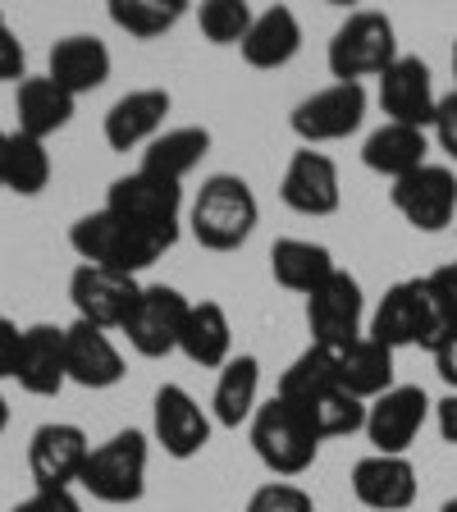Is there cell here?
<instances>
[{"label":"cell","instance_id":"34","mask_svg":"<svg viewBox=\"0 0 457 512\" xmlns=\"http://www.w3.org/2000/svg\"><path fill=\"white\" fill-rule=\"evenodd\" d=\"M366 407H371V403L352 398L348 389H334V394H325L320 403L298 407V412H307L311 430H316L320 444H325V439H343V435H357V430H366Z\"/></svg>","mask_w":457,"mask_h":512},{"label":"cell","instance_id":"17","mask_svg":"<svg viewBox=\"0 0 457 512\" xmlns=\"http://www.w3.org/2000/svg\"><path fill=\"white\" fill-rule=\"evenodd\" d=\"M279 197H284L288 211H298V215H334L343 202L339 165L325 151H311V147L293 151L284 183H279Z\"/></svg>","mask_w":457,"mask_h":512},{"label":"cell","instance_id":"31","mask_svg":"<svg viewBox=\"0 0 457 512\" xmlns=\"http://www.w3.org/2000/svg\"><path fill=\"white\" fill-rule=\"evenodd\" d=\"M256 389H261V362H256L252 352H243V357H234V362L220 371V384H215V421H220L224 430L243 426L247 416H256Z\"/></svg>","mask_w":457,"mask_h":512},{"label":"cell","instance_id":"33","mask_svg":"<svg viewBox=\"0 0 457 512\" xmlns=\"http://www.w3.org/2000/svg\"><path fill=\"white\" fill-rule=\"evenodd\" d=\"M188 14V0H110V23L138 42L165 37Z\"/></svg>","mask_w":457,"mask_h":512},{"label":"cell","instance_id":"36","mask_svg":"<svg viewBox=\"0 0 457 512\" xmlns=\"http://www.w3.org/2000/svg\"><path fill=\"white\" fill-rule=\"evenodd\" d=\"M247 512H316V503H311L307 490L288 485V480H275V485H261V490L252 494Z\"/></svg>","mask_w":457,"mask_h":512},{"label":"cell","instance_id":"10","mask_svg":"<svg viewBox=\"0 0 457 512\" xmlns=\"http://www.w3.org/2000/svg\"><path fill=\"white\" fill-rule=\"evenodd\" d=\"M366 119V87L362 83H330L311 92L307 101H298L293 110V133H298L307 147L320 142H343L352 138Z\"/></svg>","mask_w":457,"mask_h":512},{"label":"cell","instance_id":"12","mask_svg":"<svg viewBox=\"0 0 457 512\" xmlns=\"http://www.w3.org/2000/svg\"><path fill=\"white\" fill-rule=\"evenodd\" d=\"M87 453H92V444L74 421L37 426L28 439V471L37 480V490H74L87 467Z\"/></svg>","mask_w":457,"mask_h":512},{"label":"cell","instance_id":"5","mask_svg":"<svg viewBox=\"0 0 457 512\" xmlns=\"http://www.w3.org/2000/svg\"><path fill=\"white\" fill-rule=\"evenodd\" d=\"M147 458H151L147 435L142 430H119V435H110L106 444H96L87 453L78 485L96 503H115V508L119 503H138L147 494Z\"/></svg>","mask_w":457,"mask_h":512},{"label":"cell","instance_id":"44","mask_svg":"<svg viewBox=\"0 0 457 512\" xmlns=\"http://www.w3.org/2000/svg\"><path fill=\"white\" fill-rule=\"evenodd\" d=\"M5 426H10V403H5V394H0V435H5Z\"/></svg>","mask_w":457,"mask_h":512},{"label":"cell","instance_id":"20","mask_svg":"<svg viewBox=\"0 0 457 512\" xmlns=\"http://www.w3.org/2000/svg\"><path fill=\"white\" fill-rule=\"evenodd\" d=\"M46 78L55 87L74 96H87L96 87H106L110 78V51L101 37H87V32H74V37H60L51 46V60H46Z\"/></svg>","mask_w":457,"mask_h":512},{"label":"cell","instance_id":"26","mask_svg":"<svg viewBox=\"0 0 457 512\" xmlns=\"http://www.w3.org/2000/svg\"><path fill=\"white\" fill-rule=\"evenodd\" d=\"M334 270L339 266H334V256L325 243H311V238H279V243L270 247V275H275V284L288 288V293L311 298Z\"/></svg>","mask_w":457,"mask_h":512},{"label":"cell","instance_id":"1","mask_svg":"<svg viewBox=\"0 0 457 512\" xmlns=\"http://www.w3.org/2000/svg\"><path fill=\"white\" fill-rule=\"evenodd\" d=\"M256 220H261L256 192L238 174H211L202 183V192L192 197V211H188L192 238L206 252H238L252 238Z\"/></svg>","mask_w":457,"mask_h":512},{"label":"cell","instance_id":"19","mask_svg":"<svg viewBox=\"0 0 457 512\" xmlns=\"http://www.w3.org/2000/svg\"><path fill=\"white\" fill-rule=\"evenodd\" d=\"M170 92L165 87H138V92L119 96L115 106L106 110V142L110 151H133V147H151L165 128L170 115Z\"/></svg>","mask_w":457,"mask_h":512},{"label":"cell","instance_id":"45","mask_svg":"<svg viewBox=\"0 0 457 512\" xmlns=\"http://www.w3.org/2000/svg\"><path fill=\"white\" fill-rule=\"evenodd\" d=\"M5 147H10V133L0 128V165H5Z\"/></svg>","mask_w":457,"mask_h":512},{"label":"cell","instance_id":"48","mask_svg":"<svg viewBox=\"0 0 457 512\" xmlns=\"http://www.w3.org/2000/svg\"><path fill=\"white\" fill-rule=\"evenodd\" d=\"M0 19H5V14H0Z\"/></svg>","mask_w":457,"mask_h":512},{"label":"cell","instance_id":"16","mask_svg":"<svg viewBox=\"0 0 457 512\" xmlns=\"http://www.w3.org/2000/svg\"><path fill=\"white\" fill-rule=\"evenodd\" d=\"M151 430H156V444L170 453V458L188 462L197 458L206 444H211V416L197 407V398L179 384H160L156 403H151Z\"/></svg>","mask_w":457,"mask_h":512},{"label":"cell","instance_id":"39","mask_svg":"<svg viewBox=\"0 0 457 512\" xmlns=\"http://www.w3.org/2000/svg\"><path fill=\"white\" fill-rule=\"evenodd\" d=\"M23 69H28V51L10 32V23L0 19V83H23Z\"/></svg>","mask_w":457,"mask_h":512},{"label":"cell","instance_id":"28","mask_svg":"<svg viewBox=\"0 0 457 512\" xmlns=\"http://www.w3.org/2000/svg\"><path fill=\"white\" fill-rule=\"evenodd\" d=\"M211 151V133L197 124L188 128H165L156 142H151L147 151H142V174H151V179H165V183H179L188 179L197 165H202V156Z\"/></svg>","mask_w":457,"mask_h":512},{"label":"cell","instance_id":"6","mask_svg":"<svg viewBox=\"0 0 457 512\" xmlns=\"http://www.w3.org/2000/svg\"><path fill=\"white\" fill-rule=\"evenodd\" d=\"M252 448L275 476H302L320 453V435L311 430L307 412L284 398H270L252 416Z\"/></svg>","mask_w":457,"mask_h":512},{"label":"cell","instance_id":"8","mask_svg":"<svg viewBox=\"0 0 457 512\" xmlns=\"http://www.w3.org/2000/svg\"><path fill=\"white\" fill-rule=\"evenodd\" d=\"M307 325H311V343H316V348H330V352H343L357 339H366L362 284H357L348 270H334L307 298Z\"/></svg>","mask_w":457,"mask_h":512},{"label":"cell","instance_id":"4","mask_svg":"<svg viewBox=\"0 0 457 512\" xmlns=\"http://www.w3.org/2000/svg\"><path fill=\"white\" fill-rule=\"evenodd\" d=\"M106 211L119 215L124 224H133V229H142V234L156 238V243L170 252V247L179 243V224H183V188L133 170L110 183Z\"/></svg>","mask_w":457,"mask_h":512},{"label":"cell","instance_id":"37","mask_svg":"<svg viewBox=\"0 0 457 512\" xmlns=\"http://www.w3.org/2000/svg\"><path fill=\"white\" fill-rule=\"evenodd\" d=\"M426 293H430V302H435V311H439V320H457V261H448V266H439V270H430L426 275Z\"/></svg>","mask_w":457,"mask_h":512},{"label":"cell","instance_id":"11","mask_svg":"<svg viewBox=\"0 0 457 512\" xmlns=\"http://www.w3.org/2000/svg\"><path fill=\"white\" fill-rule=\"evenodd\" d=\"M142 298V284L128 275H115V270L101 266H78L69 275V302H74L78 320L96 325V330H124L133 307Z\"/></svg>","mask_w":457,"mask_h":512},{"label":"cell","instance_id":"46","mask_svg":"<svg viewBox=\"0 0 457 512\" xmlns=\"http://www.w3.org/2000/svg\"><path fill=\"white\" fill-rule=\"evenodd\" d=\"M439 512H457V499H448V503H444V508H439Z\"/></svg>","mask_w":457,"mask_h":512},{"label":"cell","instance_id":"7","mask_svg":"<svg viewBox=\"0 0 457 512\" xmlns=\"http://www.w3.org/2000/svg\"><path fill=\"white\" fill-rule=\"evenodd\" d=\"M439 330H444V320H439L435 302L426 293V279H403L371 311V330L366 334L375 343H384L389 352H398V348H416V343L430 348Z\"/></svg>","mask_w":457,"mask_h":512},{"label":"cell","instance_id":"29","mask_svg":"<svg viewBox=\"0 0 457 512\" xmlns=\"http://www.w3.org/2000/svg\"><path fill=\"white\" fill-rule=\"evenodd\" d=\"M339 384L348 389L352 398H362V403H375L380 394L394 389V352L375 343L371 334L357 339L352 348L339 352Z\"/></svg>","mask_w":457,"mask_h":512},{"label":"cell","instance_id":"25","mask_svg":"<svg viewBox=\"0 0 457 512\" xmlns=\"http://www.w3.org/2000/svg\"><path fill=\"white\" fill-rule=\"evenodd\" d=\"M179 352L192 366H202V371H215V366L224 371L234 362V325H229L220 302H192Z\"/></svg>","mask_w":457,"mask_h":512},{"label":"cell","instance_id":"24","mask_svg":"<svg viewBox=\"0 0 457 512\" xmlns=\"http://www.w3.org/2000/svg\"><path fill=\"white\" fill-rule=\"evenodd\" d=\"M430 151V138L421 133V128H407V124H389L384 119L380 128H375L371 138H366L362 147V165L375 174H384V179H407V174H416L421 165H430L426 160Z\"/></svg>","mask_w":457,"mask_h":512},{"label":"cell","instance_id":"42","mask_svg":"<svg viewBox=\"0 0 457 512\" xmlns=\"http://www.w3.org/2000/svg\"><path fill=\"white\" fill-rule=\"evenodd\" d=\"M435 142L457 160V87L448 96H439V110H435Z\"/></svg>","mask_w":457,"mask_h":512},{"label":"cell","instance_id":"2","mask_svg":"<svg viewBox=\"0 0 457 512\" xmlns=\"http://www.w3.org/2000/svg\"><path fill=\"white\" fill-rule=\"evenodd\" d=\"M69 247L78 252L83 266L115 270V275H128V279H138L142 270L156 266L160 256H165V247H160L156 238H147L142 229L124 224L119 215H110L106 206L92 211V215H83V220H74V229H69Z\"/></svg>","mask_w":457,"mask_h":512},{"label":"cell","instance_id":"38","mask_svg":"<svg viewBox=\"0 0 457 512\" xmlns=\"http://www.w3.org/2000/svg\"><path fill=\"white\" fill-rule=\"evenodd\" d=\"M430 357H435L439 380H444L448 389L457 394V320H448L444 330L435 334V343H430Z\"/></svg>","mask_w":457,"mask_h":512},{"label":"cell","instance_id":"22","mask_svg":"<svg viewBox=\"0 0 457 512\" xmlns=\"http://www.w3.org/2000/svg\"><path fill=\"white\" fill-rule=\"evenodd\" d=\"M19 389L32 398H55L69 384V366H64V330L60 325H28L23 330L19 352Z\"/></svg>","mask_w":457,"mask_h":512},{"label":"cell","instance_id":"27","mask_svg":"<svg viewBox=\"0 0 457 512\" xmlns=\"http://www.w3.org/2000/svg\"><path fill=\"white\" fill-rule=\"evenodd\" d=\"M74 96L64 92V87H55L51 78H23L19 92H14V115H19V133H28V138L46 142L51 133H60L69 119H74Z\"/></svg>","mask_w":457,"mask_h":512},{"label":"cell","instance_id":"18","mask_svg":"<svg viewBox=\"0 0 457 512\" xmlns=\"http://www.w3.org/2000/svg\"><path fill=\"white\" fill-rule=\"evenodd\" d=\"M64 366H69V384L78 389H115L124 380V357L115 339L87 320H74L64 330Z\"/></svg>","mask_w":457,"mask_h":512},{"label":"cell","instance_id":"47","mask_svg":"<svg viewBox=\"0 0 457 512\" xmlns=\"http://www.w3.org/2000/svg\"><path fill=\"white\" fill-rule=\"evenodd\" d=\"M453 78H457V42H453Z\"/></svg>","mask_w":457,"mask_h":512},{"label":"cell","instance_id":"41","mask_svg":"<svg viewBox=\"0 0 457 512\" xmlns=\"http://www.w3.org/2000/svg\"><path fill=\"white\" fill-rule=\"evenodd\" d=\"M19 352H23V330L10 316H0V380L19 375Z\"/></svg>","mask_w":457,"mask_h":512},{"label":"cell","instance_id":"23","mask_svg":"<svg viewBox=\"0 0 457 512\" xmlns=\"http://www.w3.org/2000/svg\"><path fill=\"white\" fill-rule=\"evenodd\" d=\"M243 60L252 69H284L293 55L302 51V23L288 5H270L266 14H256L252 28L243 37Z\"/></svg>","mask_w":457,"mask_h":512},{"label":"cell","instance_id":"14","mask_svg":"<svg viewBox=\"0 0 457 512\" xmlns=\"http://www.w3.org/2000/svg\"><path fill=\"white\" fill-rule=\"evenodd\" d=\"M426 416H430L426 389H421V384H394L389 394H380L366 407V439L375 444V453L407 458V448L421 435Z\"/></svg>","mask_w":457,"mask_h":512},{"label":"cell","instance_id":"15","mask_svg":"<svg viewBox=\"0 0 457 512\" xmlns=\"http://www.w3.org/2000/svg\"><path fill=\"white\" fill-rule=\"evenodd\" d=\"M380 106L389 115V124H407V128H435V110L439 96L430 83V64L416 55H398L389 69L380 74Z\"/></svg>","mask_w":457,"mask_h":512},{"label":"cell","instance_id":"13","mask_svg":"<svg viewBox=\"0 0 457 512\" xmlns=\"http://www.w3.org/2000/svg\"><path fill=\"white\" fill-rule=\"evenodd\" d=\"M389 202L412 229L439 234L457 215V174L448 165H421L416 174H407L389 188Z\"/></svg>","mask_w":457,"mask_h":512},{"label":"cell","instance_id":"21","mask_svg":"<svg viewBox=\"0 0 457 512\" xmlns=\"http://www.w3.org/2000/svg\"><path fill=\"white\" fill-rule=\"evenodd\" d=\"M352 494L371 512H403L416 503V467L407 458L371 453L352 467Z\"/></svg>","mask_w":457,"mask_h":512},{"label":"cell","instance_id":"43","mask_svg":"<svg viewBox=\"0 0 457 512\" xmlns=\"http://www.w3.org/2000/svg\"><path fill=\"white\" fill-rule=\"evenodd\" d=\"M435 421H439V435H444L448 444H457V394H448L444 403L435 407Z\"/></svg>","mask_w":457,"mask_h":512},{"label":"cell","instance_id":"3","mask_svg":"<svg viewBox=\"0 0 457 512\" xmlns=\"http://www.w3.org/2000/svg\"><path fill=\"white\" fill-rule=\"evenodd\" d=\"M398 60V32L384 10H357L330 37V74L334 83L380 78Z\"/></svg>","mask_w":457,"mask_h":512},{"label":"cell","instance_id":"9","mask_svg":"<svg viewBox=\"0 0 457 512\" xmlns=\"http://www.w3.org/2000/svg\"><path fill=\"white\" fill-rule=\"evenodd\" d=\"M188 311L192 302L183 298L179 288L170 284H151L142 288L138 307H133V316H128V325L119 334L128 339V348L138 352V357H170V352H179V339H183V325H188Z\"/></svg>","mask_w":457,"mask_h":512},{"label":"cell","instance_id":"35","mask_svg":"<svg viewBox=\"0 0 457 512\" xmlns=\"http://www.w3.org/2000/svg\"><path fill=\"white\" fill-rule=\"evenodd\" d=\"M252 5L247 0H202L197 5V23H202V37L215 46H243L247 28H252Z\"/></svg>","mask_w":457,"mask_h":512},{"label":"cell","instance_id":"32","mask_svg":"<svg viewBox=\"0 0 457 512\" xmlns=\"http://www.w3.org/2000/svg\"><path fill=\"white\" fill-rule=\"evenodd\" d=\"M46 183H51V151H46V142L14 128L10 147H5V165H0V188L14 192V197H37Z\"/></svg>","mask_w":457,"mask_h":512},{"label":"cell","instance_id":"30","mask_svg":"<svg viewBox=\"0 0 457 512\" xmlns=\"http://www.w3.org/2000/svg\"><path fill=\"white\" fill-rule=\"evenodd\" d=\"M334 389H343L339 384V352L311 343V348L298 352L293 366L279 375V394L275 398H284V403H293V407H311L325 394H334Z\"/></svg>","mask_w":457,"mask_h":512},{"label":"cell","instance_id":"40","mask_svg":"<svg viewBox=\"0 0 457 512\" xmlns=\"http://www.w3.org/2000/svg\"><path fill=\"white\" fill-rule=\"evenodd\" d=\"M14 512H83L74 490H32L23 503H14Z\"/></svg>","mask_w":457,"mask_h":512}]
</instances>
